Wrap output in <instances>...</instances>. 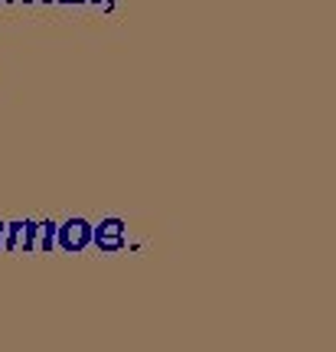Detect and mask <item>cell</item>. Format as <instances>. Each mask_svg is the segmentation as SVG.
Segmentation results:
<instances>
[{
  "label": "cell",
  "mask_w": 336,
  "mask_h": 352,
  "mask_svg": "<svg viewBox=\"0 0 336 352\" xmlns=\"http://www.w3.org/2000/svg\"><path fill=\"white\" fill-rule=\"evenodd\" d=\"M10 3H20V0H10ZM23 3H30V0H23Z\"/></svg>",
  "instance_id": "obj_8"
},
{
  "label": "cell",
  "mask_w": 336,
  "mask_h": 352,
  "mask_svg": "<svg viewBox=\"0 0 336 352\" xmlns=\"http://www.w3.org/2000/svg\"><path fill=\"white\" fill-rule=\"evenodd\" d=\"M125 232H127L125 219H114V215L112 219H101V226H92V245L105 254L125 252V245H127Z\"/></svg>",
  "instance_id": "obj_1"
},
{
  "label": "cell",
  "mask_w": 336,
  "mask_h": 352,
  "mask_svg": "<svg viewBox=\"0 0 336 352\" xmlns=\"http://www.w3.org/2000/svg\"><path fill=\"white\" fill-rule=\"evenodd\" d=\"M3 248L7 252H33L36 248V222L33 219L7 222L3 226Z\"/></svg>",
  "instance_id": "obj_3"
},
{
  "label": "cell",
  "mask_w": 336,
  "mask_h": 352,
  "mask_svg": "<svg viewBox=\"0 0 336 352\" xmlns=\"http://www.w3.org/2000/svg\"><path fill=\"white\" fill-rule=\"evenodd\" d=\"M39 3H56V0H39Z\"/></svg>",
  "instance_id": "obj_7"
},
{
  "label": "cell",
  "mask_w": 336,
  "mask_h": 352,
  "mask_svg": "<svg viewBox=\"0 0 336 352\" xmlns=\"http://www.w3.org/2000/svg\"><path fill=\"white\" fill-rule=\"evenodd\" d=\"M0 248H3V222H0Z\"/></svg>",
  "instance_id": "obj_6"
},
{
  "label": "cell",
  "mask_w": 336,
  "mask_h": 352,
  "mask_svg": "<svg viewBox=\"0 0 336 352\" xmlns=\"http://www.w3.org/2000/svg\"><path fill=\"white\" fill-rule=\"evenodd\" d=\"M56 245L69 254L85 252L88 245H92V222H85V219H69L63 226H56Z\"/></svg>",
  "instance_id": "obj_2"
},
{
  "label": "cell",
  "mask_w": 336,
  "mask_h": 352,
  "mask_svg": "<svg viewBox=\"0 0 336 352\" xmlns=\"http://www.w3.org/2000/svg\"><path fill=\"white\" fill-rule=\"evenodd\" d=\"M56 3H69L72 7V3H88V0H56Z\"/></svg>",
  "instance_id": "obj_5"
},
{
  "label": "cell",
  "mask_w": 336,
  "mask_h": 352,
  "mask_svg": "<svg viewBox=\"0 0 336 352\" xmlns=\"http://www.w3.org/2000/svg\"><path fill=\"white\" fill-rule=\"evenodd\" d=\"M56 248V222H36V248L33 252L50 254Z\"/></svg>",
  "instance_id": "obj_4"
}]
</instances>
